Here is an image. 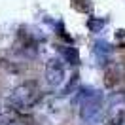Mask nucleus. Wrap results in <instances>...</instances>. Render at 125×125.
Segmentation results:
<instances>
[{
    "label": "nucleus",
    "instance_id": "nucleus-3",
    "mask_svg": "<svg viewBox=\"0 0 125 125\" xmlns=\"http://www.w3.org/2000/svg\"><path fill=\"white\" fill-rule=\"evenodd\" d=\"M72 8L76 11H80V13H89L93 6H91L89 0H72Z\"/></svg>",
    "mask_w": 125,
    "mask_h": 125
},
{
    "label": "nucleus",
    "instance_id": "nucleus-1",
    "mask_svg": "<svg viewBox=\"0 0 125 125\" xmlns=\"http://www.w3.org/2000/svg\"><path fill=\"white\" fill-rule=\"evenodd\" d=\"M46 76H47V83L49 85H59L64 80V66L59 59H49L46 66Z\"/></svg>",
    "mask_w": 125,
    "mask_h": 125
},
{
    "label": "nucleus",
    "instance_id": "nucleus-5",
    "mask_svg": "<svg viewBox=\"0 0 125 125\" xmlns=\"http://www.w3.org/2000/svg\"><path fill=\"white\" fill-rule=\"evenodd\" d=\"M93 47H95V49H93L95 55H106L110 51V49H108V44H104V42H97Z\"/></svg>",
    "mask_w": 125,
    "mask_h": 125
},
{
    "label": "nucleus",
    "instance_id": "nucleus-2",
    "mask_svg": "<svg viewBox=\"0 0 125 125\" xmlns=\"http://www.w3.org/2000/svg\"><path fill=\"white\" fill-rule=\"evenodd\" d=\"M61 53H62V57H64V61L66 62H70V64H78V61H80V55H78V51L74 49V47H61Z\"/></svg>",
    "mask_w": 125,
    "mask_h": 125
},
{
    "label": "nucleus",
    "instance_id": "nucleus-4",
    "mask_svg": "<svg viewBox=\"0 0 125 125\" xmlns=\"http://www.w3.org/2000/svg\"><path fill=\"white\" fill-rule=\"evenodd\" d=\"M104 25H106L104 19H89V21H87V27H89L91 31H95V32H99Z\"/></svg>",
    "mask_w": 125,
    "mask_h": 125
}]
</instances>
